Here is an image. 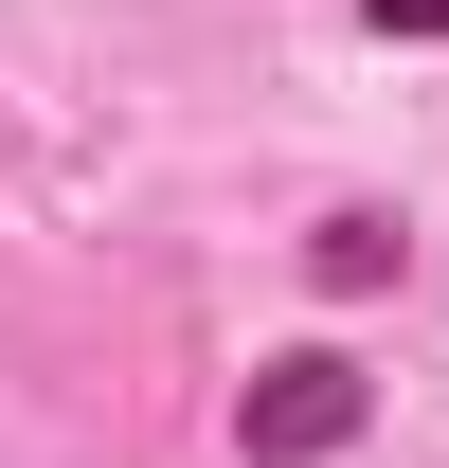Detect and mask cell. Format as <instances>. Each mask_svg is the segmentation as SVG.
Returning a JSON list of instances; mask_svg holds the SVG:
<instances>
[{
  "mask_svg": "<svg viewBox=\"0 0 449 468\" xmlns=\"http://www.w3.org/2000/svg\"><path fill=\"white\" fill-rule=\"evenodd\" d=\"M324 432H360V378L341 360H287L270 397H252V451H324Z\"/></svg>",
  "mask_w": 449,
  "mask_h": 468,
  "instance_id": "6da1fadb",
  "label": "cell"
},
{
  "mask_svg": "<svg viewBox=\"0 0 449 468\" xmlns=\"http://www.w3.org/2000/svg\"><path fill=\"white\" fill-rule=\"evenodd\" d=\"M378 18H395V37H449V0H378Z\"/></svg>",
  "mask_w": 449,
  "mask_h": 468,
  "instance_id": "7a4b0ae2",
  "label": "cell"
}]
</instances>
